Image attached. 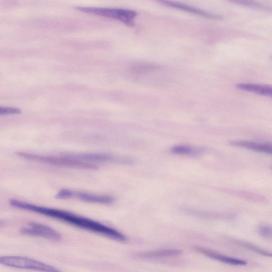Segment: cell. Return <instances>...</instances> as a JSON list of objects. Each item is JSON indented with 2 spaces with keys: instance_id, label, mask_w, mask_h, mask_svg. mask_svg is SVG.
<instances>
[{
  "instance_id": "obj_1",
  "label": "cell",
  "mask_w": 272,
  "mask_h": 272,
  "mask_svg": "<svg viewBox=\"0 0 272 272\" xmlns=\"http://www.w3.org/2000/svg\"><path fill=\"white\" fill-rule=\"evenodd\" d=\"M9 204L14 208L34 212L57 219L71 224L73 226L99 233L118 241L125 242L127 240L124 234L115 229L69 212L45 208L15 199L9 201Z\"/></svg>"
},
{
  "instance_id": "obj_2",
  "label": "cell",
  "mask_w": 272,
  "mask_h": 272,
  "mask_svg": "<svg viewBox=\"0 0 272 272\" xmlns=\"http://www.w3.org/2000/svg\"><path fill=\"white\" fill-rule=\"evenodd\" d=\"M18 155L32 161L48 164L52 165L96 170L99 167L91 163L81 162L67 156L65 154L60 156H44L35 154L20 152Z\"/></svg>"
},
{
  "instance_id": "obj_3",
  "label": "cell",
  "mask_w": 272,
  "mask_h": 272,
  "mask_svg": "<svg viewBox=\"0 0 272 272\" xmlns=\"http://www.w3.org/2000/svg\"><path fill=\"white\" fill-rule=\"evenodd\" d=\"M76 9L82 12L115 20L129 26L135 25V20L137 16L136 12L129 9L88 7H77Z\"/></svg>"
},
{
  "instance_id": "obj_4",
  "label": "cell",
  "mask_w": 272,
  "mask_h": 272,
  "mask_svg": "<svg viewBox=\"0 0 272 272\" xmlns=\"http://www.w3.org/2000/svg\"><path fill=\"white\" fill-rule=\"evenodd\" d=\"M0 262L3 265L15 268L33 270L41 272H62L60 269L54 266L27 257L3 256L0 258Z\"/></svg>"
},
{
  "instance_id": "obj_5",
  "label": "cell",
  "mask_w": 272,
  "mask_h": 272,
  "mask_svg": "<svg viewBox=\"0 0 272 272\" xmlns=\"http://www.w3.org/2000/svg\"><path fill=\"white\" fill-rule=\"evenodd\" d=\"M55 198L59 200L76 199L85 202L100 204H110L115 201L114 198L109 196L92 194L66 189L59 191L55 196Z\"/></svg>"
},
{
  "instance_id": "obj_6",
  "label": "cell",
  "mask_w": 272,
  "mask_h": 272,
  "mask_svg": "<svg viewBox=\"0 0 272 272\" xmlns=\"http://www.w3.org/2000/svg\"><path fill=\"white\" fill-rule=\"evenodd\" d=\"M21 232L26 235L40 237L52 240L61 239L60 234L51 228L45 225L30 223L21 230Z\"/></svg>"
},
{
  "instance_id": "obj_7",
  "label": "cell",
  "mask_w": 272,
  "mask_h": 272,
  "mask_svg": "<svg viewBox=\"0 0 272 272\" xmlns=\"http://www.w3.org/2000/svg\"><path fill=\"white\" fill-rule=\"evenodd\" d=\"M193 249L196 251L199 252L200 254L204 255L210 258L216 260L223 262V263L234 265V266H243L247 264V262L245 260L229 257L220 253L213 251L208 248H206L199 246H195Z\"/></svg>"
},
{
  "instance_id": "obj_8",
  "label": "cell",
  "mask_w": 272,
  "mask_h": 272,
  "mask_svg": "<svg viewBox=\"0 0 272 272\" xmlns=\"http://www.w3.org/2000/svg\"><path fill=\"white\" fill-rule=\"evenodd\" d=\"M69 157L81 162H116L118 159L111 155L100 153H67Z\"/></svg>"
},
{
  "instance_id": "obj_9",
  "label": "cell",
  "mask_w": 272,
  "mask_h": 272,
  "mask_svg": "<svg viewBox=\"0 0 272 272\" xmlns=\"http://www.w3.org/2000/svg\"><path fill=\"white\" fill-rule=\"evenodd\" d=\"M236 87L241 90L272 98L271 86L258 83H240L237 84Z\"/></svg>"
},
{
  "instance_id": "obj_10",
  "label": "cell",
  "mask_w": 272,
  "mask_h": 272,
  "mask_svg": "<svg viewBox=\"0 0 272 272\" xmlns=\"http://www.w3.org/2000/svg\"><path fill=\"white\" fill-rule=\"evenodd\" d=\"M161 3L165 6L180 9V10L191 13L206 18L212 19V20H221L222 18V17L220 15L206 12L201 10V9L195 8L186 5L167 1H162Z\"/></svg>"
},
{
  "instance_id": "obj_11",
  "label": "cell",
  "mask_w": 272,
  "mask_h": 272,
  "mask_svg": "<svg viewBox=\"0 0 272 272\" xmlns=\"http://www.w3.org/2000/svg\"><path fill=\"white\" fill-rule=\"evenodd\" d=\"M230 144L233 146L246 148L252 151L264 153L272 155V144L257 143L243 140H234L230 142Z\"/></svg>"
},
{
  "instance_id": "obj_12",
  "label": "cell",
  "mask_w": 272,
  "mask_h": 272,
  "mask_svg": "<svg viewBox=\"0 0 272 272\" xmlns=\"http://www.w3.org/2000/svg\"><path fill=\"white\" fill-rule=\"evenodd\" d=\"M182 254L183 250L180 249H164L139 253V254L136 255V257L141 259L172 257L180 256Z\"/></svg>"
},
{
  "instance_id": "obj_13",
  "label": "cell",
  "mask_w": 272,
  "mask_h": 272,
  "mask_svg": "<svg viewBox=\"0 0 272 272\" xmlns=\"http://www.w3.org/2000/svg\"><path fill=\"white\" fill-rule=\"evenodd\" d=\"M234 242H235L238 246L249 250L252 252H254L258 255L267 257H272L271 252L262 249L255 245H253L252 243L241 241L240 240H235L234 241Z\"/></svg>"
},
{
  "instance_id": "obj_14",
  "label": "cell",
  "mask_w": 272,
  "mask_h": 272,
  "mask_svg": "<svg viewBox=\"0 0 272 272\" xmlns=\"http://www.w3.org/2000/svg\"><path fill=\"white\" fill-rule=\"evenodd\" d=\"M233 3L243 6L255 8L259 9L260 11L272 13V7L264 4L251 1H246V0H236V1H233Z\"/></svg>"
},
{
  "instance_id": "obj_15",
  "label": "cell",
  "mask_w": 272,
  "mask_h": 272,
  "mask_svg": "<svg viewBox=\"0 0 272 272\" xmlns=\"http://www.w3.org/2000/svg\"><path fill=\"white\" fill-rule=\"evenodd\" d=\"M173 153L177 154L195 155L201 152V150L186 146H176L171 149Z\"/></svg>"
},
{
  "instance_id": "obj_16",
  "label": "cell",
  "mask_w": 272,
  "mask_h": 272,
  "mask_svg": "<svg viewBox=\"0 0 272 272\" xmlns=\"http://www.w3.org/2000/svg\"><path fill=\"white\" fill-rule=\"evenodd\" d=\"M259 235L262 238L272 240V226L260 225L257 229Z\"/></svg>"
},
{
  "instance_id": "obj_17",
  "label": "cell",
  "mask_w": 272,
  "mask_h": 272,
  "mask_svg": "<svg viewBox=\"0 0 272 272\" xmlns=\"http://www.w3.org/2000/svg\"><path fill=\"white\" fill-rule=\"evenodd\" d=\"M22 111L20 109L15 108H0V115H18L20 114Z\"/></svg>"
}]
</instances>
